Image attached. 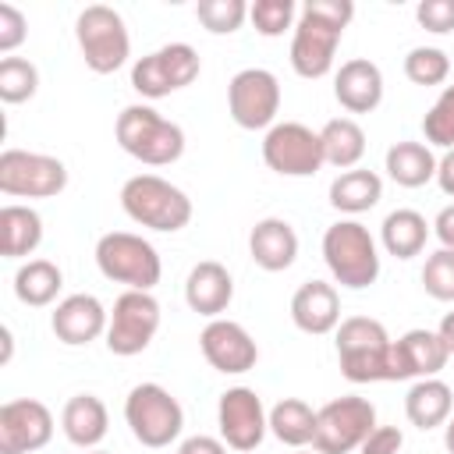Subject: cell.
<instances>
[{"label":"cell","mask_w":454,"mask_h":454,"mask_svg":"<svg viewBox=\"0 0 454 454\" xmlns=\"http://www.w3.org/2000/svg\"><path fill=\"white\" fill-rule=\"evenodd\" d=\"M422 131H426V142L429 145H440V149H454V85H447L436 103L429 106V114L422 117Z\"/></svg>","instance_id":"37"},{"label":"cell","mask_w":454,"mask_h":454,"mask_svg":"<svg viewBox=\"0 0 454 454\" xmlns=\"http://www.w3.org/2000/svg\"><path fill=\"white\" fill-rule=\"evenodd\" d=\"M390 333L372 316H351L337 326V362L344 380L351 383H380L387 380Z\"/></svg>","instance_id":"6"},{"label":"cell","mask_w":454,"mask_h":454,"mask_svg":"<svg viewBox=\"0 0 454 454\" xmlns=\"http://www.w3.org/2000/svg\"><path fill=\"white\" fill-rule=\"evenodd\" d=\"M401 447H404V433L397 426H376L358 450L362 454H401Z\"/></svg>","instance_id":"41"},{"label":"cell","mask_w":454,"mask_h":454,"mask_svg":"<svg viewBox=\"0 0 454 454\" xmlns=\"http://www.w3.org/2000/svg\"><path fill=\"white\" fill-rule=\"evenodd\" d=\"M114 135H117V145L128 156H135L138 163H145V167L177 163L181 153H184V131H181V124L167 121L160 110H153L145 103L124 106L117 114Z\"/></svg>","instance_id":"2"},{"label":"cell","mask_w":454,"mask_h":454,"mask_svg":"<svg viewBox=\"0 0 454 454\" xmlns=\"http://www.w3.org/2000/svg\"><path fill=\"white\" fill-rule=\"evenodd\" d=\"M355 18L351 0H305L291 35V67L301 78H323L333 67L337 43Z\"/></svg>","instance_id":"1"},{"label":"cell","mask_w":454,"mask_h":454,"mask_svg":"<svg viewBox=\"0 0 454 454\" xmlns=\"http://www.w3.org/2000/svg\"><path fill=\"white\" fill-rule=\"evenodd\" d=\"M96 266L106 280L128 284V291H153L163 277L160 252L131 231H110L96 241Z\"/></svg>","instance_id":"5"},{"label":"cell","mask_w":454,"mask_h":454,"mask_svg":"<svg viewBox=\"0 0 454 454\" xmlns=\"http://www.w3.org/2000/svg\"><path fill=\"white\" fill-rule=\"evenodd\" d=\"M333 96L348 114H372L383 103V71L369 57H351L333 74Z\"/></svg>","instance_id":"20"},{"label":"cell","mask_w":454,"mask_h":454,"mask_svg":"<svg viewBox=\"0 0 454 454\" xmlns=\"http://www.w3.org/2000/svg\"><path fill=\"white\" fill-rule=\"evenodd\" d=\"M227 110L231 121L245 131H270L280 110V82L266 67H245L227 82Z\"/></svg>","instance_id":"12"},{"label":"cell","mask_w":454,"mask_h":454,"mask_svg":"<svg viewBox=\"0 0 454 454\" xmlns=\"http://www.w3.org/2000/svg\"><path fill=\"white\" fill-rule=\"evenodd\" d=\"M39 241H43V216L32 206L7 202L0 209V255L4 259L32 255Z\"/></svg>","instance_id":"26"},{"label":"cell","mask_w":454,"mask_h":454,"mask_svg":"<svg viewBox=\"0 0 454 454\" xmlns=\"http://www.w3.org/2000/svg\"><path fill=\"white\" fill-rule=\"evenodd\" d=\"M443 447L454 454V419H447V422H443Z\"/></svg>","instance_id":"46"},{"label":"cell","mask_w":454,"mask_h":454,"mask_svg":"<svg viewBox=\"0 0 454 454\" xmlns=\"http://www.w3.org/2000/svg\"><path fill=\"white\" fill-rule=\"evenodd\" d=\"M319 142H323V160L337 170H355L358 160L365 156V131L358 121L351 117H333L319 128Z\"/></svg>","instance_id":"29"},{"label":"cell","mask_w":454,"mask_h":454,"mask_svg":"<svg viewBox=\"0 0 454 454\" xmlns=\"http://www.w3.org/2000/svg\"><path fill=\"white\" fill-rule=\"evenodd\" d=\"M450 351L443 348L436 330H408L390 340L387 380H429L447 365Z\"/></svg>","instance_id":"18"},{"label":"cell","mask_w":454,"mask_h":454,"mask_svg":"<svg viewBox=\"0 0 454 454\" xmlns=\"http://www.w3.org/2000/svg\"><path fill=\"white\" fill-rule=\"evenodd\" d=\"M248 255L259 270L280 273L298 259V234L280 216H262L248 234Z\"/></svg>","instance_id":"23"},{"label":"cell","mask_w":454,"mask_h":454,"mask_svg":"<svg viewBox=\"0 0 454 454\" xmlns=\"http://www.w3.org/2000/svg\"><path fill=\"white\" fill-rule=\"evenodd\" d=\"M270 433H273L280 443L301 450V447H309L312 436H316V411H312L301 397H284V401H277V404L270 408Z\"/></svg>","instance_id":"32"},{"label":"cell","mask_w":454,"mask_h":454,"mask_svg":"<svg viewBox=\"0 0 454 454\" xmlns=\"http://www.w3.org/2000/svg\"><path fill=\"white\" fill-rule=\"evenodd\" d=\"M387 174L401 188H422L426 181L436 177V156L426 142L401 138L387 149Z\"/></svg>","instance_id":"27"},{"label":"cell","mask_w":454,"mask_h":454,"mask_svg":"<svg viewBox=\"0 0 454 454\" xmlns=\"http://www.w3.org/2000/svg\"><path fill=\"white\" fill-rule=\"evenodd\" d=\"M298 454H316V450H298Z\"/></svg>","instance_id":"49"},{"label":"cell","mask_w":454,"mask_h":454,"mask_svg":"<svg viewBox=\"0 0 454 454\" xmlns=\"http://www.w3.org/2000/svg\"><path fill=\"white\" fill-rule=\"evenodd\" d=\"M60 287H64V273L50 259H28L14 273V294L21 305H32V309L50 305L60 294Z\"/></svg>","instance_id":"31"},{"label":"cell","mask_w":454,"mask_h":454,"mask_svg":"<svg viewBox=\"0 0 454 454\" xmlns=\"http://www.w3.org/2000/svg\"><path fill=\"white\" fill-rule=\"evenodd\" d=\"M160 330V301L149 291H124L114 301L110 323H106V348L110 355L131 358L142 355Z\"/></svg>","instance_id":"13"},{"label":"cell","mask_w":454,"mask_h":454,"mask_svg":"<svg viewBox=\"0 0 454 454\" xmlns=\"http://www.w3.org/2000/svg\"><path fill=\"white\" fill-rule=\"evenodd\" d=\"M177 454H227V443H223V440H216V436H206V433H199V436H188V440H181Z\"/></svg>","instance_id":"42"},{"label":"cell","mask_w":454,"mask_h":454,"mask_svg":"<svg viewBox=\"0 0 454 454\" xmlns=\"http://www.w3.org/2000/svg\"><path fill=\"white\" fill-rule=\"evenodd\" d=\"M323 259L340 287L362 291L372 287L380 277V252L376 238L358 220H337L323 234Z\"/></svg>","instance_id":"4"},{"label":"cell","mask_w":454,"mask_h":454,"mask_svg":"<svg viewBox=\"0 0 454 454\" xmlns=\"http://www.w3.org/2000/svg\"><path fill=\"white\" fill-rule=\"evenodd\" d=\"M234 298V280L227 273L223 262L216 259H202L188 270V280H184V301L192 312L199 316H209V319H220V312H227Z\"/></svg>","instance_id":"22"},{"label":"cell","mask_w":454,"mask_h":454,"mask_svg":"<svg viewBox=\"0 0 454 454\" xmlns=\"http://www.w3.org/2000/svg\"><path fill=\"white\" fill-rule=\"evenodd\" d=\"M429 238V223L419 209H394L387 213L383 227H380V241L394 259H411L426 248Z\"/></svg>","instance_id":"30"},{"label":"cell","mask_w":454,"mask_h":454,"mask_svg":"<svg viewBox=\"0 0 454 454\" xmlns=\"http://www.w3.org/2000/svg\"><path fill=\"white\" fill-rule=\"evenodd\" d=\"M53 436V415L35 397H14L0 404V454L43 450Z\"/></svg>","instance_id":"16"},{"label":"cell","mask_w":454,"mask_h":454,"mask_svg":"<svg viewBox=\"0 0 454 454\" xmlns=\"http://www.w3.org/2000/svg\"><path fill=\"white\" fill-rule=\"evenodd\" d=\"M415 18L426 32L447 35V32H454V0H422L415 7Z\"/></svg>","instance_id":"39"},{"label":"cell","mask_w":454,"mask_h":454,"mask_svg":"<svg viewBox=\"0 0 454 454\" xmlns=\"http://www.w3.org/2000/svg\"><path fill=\"white\" fill-rule=\"evenodd\" d=\"M216 426L220 440L231 450H255L270 429V411L262 408V397L252 387H231L220 394Z\"/></svg>","instance_id":"15"},{"label":"cell","mask_w":454,"mask_h":454,"mask_svg":"<svg viewBox=\"0 0 454 454\" xmlns=\"http://www.w3.org/2000/svg\"><path fill=\"white\" fill-rule=\"evenodd\" d=\"M433 231H436V238H440V245H443V248H454V202H450V206H443V209L436 213Z\"/></svg>","instance_id":"43"},{"label":"cell","mask_w":454,"mask_h":454,"mask_svg":"<svg viewBox=\"0 0 454 454\" xmlns=\"http://www.w3.org/2000/svg\"><path fill=\"white\" fill-rule=\"evenodd\" d=\"M82 60L92 74H114L131 57V35L124 18L106 4H89L74 21Z\"/></svg>","instance_id":"7"},{"label":"cell","mask_w":454,"mask_h":454,"mask_svg":"<svg viewBox=\"0 0 454 454\" xmlns=\"http://www.w3.org/2000/svg\"><path fill=\"white\" fill-rule=\"evenodd\" d=\"M67 188V167L57 156L4 149L0 153V192L11 199H53Z\"/></svg>","instance_id":"10"},{"label":"cell","mask_w":454,"mask_h":454,"mask_svg":"<svg viewBox=\"0 0 454 454\" xmlns=\"http://www.w3.org/2000/svg\"><path fill=\"white\" fill-rule=\"evenodd\" d=\"M422 287L436 301H454V248H436L422 266Z\"/></svg>","instance_id":"38"},{"label":"cell","mask_w":454,"mask_h":454,"mask_svg":"<svg viewBox=\"0 0 454 454\" xmlns=\"http://www.w3.org/2000/svg\"><path fill=\"white\" fill-rule=\"evenodd\" d=\"M195 18L202 21L206 32H213V35H231V32H238V28L245 25L248 4H245V0H199Z\"/></svg>","instance_id":"35"},{"label":"cell","mask_w":454,"mask_h":454,"mask_svg":"<svg viewBox=\"0 0 454 454\" xmlns=\"http://www.w3.org/2000/svg\"><path fill=\"white\" fill-rule=\"evenodd\" d=\"M294 14H298L294 0H255V4H248V18H252L255 32L266 35V39H277L287 28H294L298 25Z\"/></svg>","instance_id":"36"},{"label":"cell","mask_w":454,"mask_h":454,"mask_svg":"<svg viewBox=\"0 0 454 454\" xmlns=\"http://www.w3.org/2000/svg\"><path fill=\"white\" fill-rule=\"evenodd\" d=\"M28 35V21L14 4H0V53H11L25 43Z\"/></svg>","instance_id":"40"},{"label":"cell","mask_w":454,"mask_h":454,"mask_svg":"<svg viewBox=\"0 0 454 454\" xmlns=\"http://www.w3.org/2000/svg\"><path fill=\"white\" fill-rule=\"evenodd\" d=\"M291 319L301 333L323 337L340 326V294L326 280H305L291 298Z\"/></svg>","instance_id":"21"},{"label":"cell","mask_w":454,"mask_h":454,"mask_svg":"<svg viewBox=\"0 0 454 454\" xmlns=\"http://www.w3.org/2000/svg\"><path fill=\"white\" fill-rule=\"evenodd\" d=\"M11 348H14V340H11V330L4 326V355H0V362H11Z\"/></svg>","instance_id":"47"},{"label":"cell","mask_w":454,"mask_h":454,"mask_svg":"<svg viewBox=\"0 0 454 454\" xmlns=\"http://www.w3.org/2000/svg\"><path fill=\"white\" fill-rule=\"evenodd\" d=\"M436 184L443 195H454V149H447L443 160H436Z\"/></svg>","instance_id":"44"},{"label":"cell","mask_w":454,"mask_h":454,"mask_svg":"<svg viewBox=\"0 0 454 454\" xmlns=\"http://www.w3.org/2000/svg\"><path fill=\"white\" fill-rule=\"evenodd\" d=\"M60 429L64 436L82 447V450H96L110 429V415H106V404L96 397V394H74L64 411H60Z\"/></svg>","instance_id":"24"},{"label":"cell","mask_w":454,"mask_h":454,"mask_svg":"<svg viewBox=\"0 0 454 454\" xmlns=\"http://www.w3.org/2000/svg\"><path fill=\"white\" fill-rule=\"evenodd\" d=\"M106 323H110V312L103 309V301L96 294H67L64 301H57V309L50 316L57 340L67 348L92 344L96 337L106 333Z\"/></svg>","instance_id":"19"},{"label":"cell","mask_w":454,"mask_h":454,"mask_svg":"<svg viewBox=\"0 0 454 454\" xmlns=\"http://www.w3.org/2000/svg\"><path fill=\"white\" fill-rule=\"evenodd\" d=\"M454 408V394L443 380L429 376V380H415L404 394V415L415 429H436L450 419Z\"/></svg>","instance_id":"25"},{"label":"cell","mask_w":454,"mask_h":454,"mask_svg":"<svg viewBox=\"0 0 454 454\" xmlns=\"http://www.w3.org/2000/svg\"><path fill=\"white\" fill-rule=\"evenodd\" d=\"M82 454H110V450H99V447H96V450H82Z\"/></svg>","instance_id":"48"},{"label":"cell","mask_w":454,"mask_h":454,"mask_svg":"<svg viewBox=\"0 0 454 454\" xmlns=\"http://www.w3.org/2000/svg\"><path fill=\"white\" fill-rule=\"evenodd\" d=\"M124 422L142 447H170L184 429V408L160 383H138L124 397Z\"/></svg>","instance_id":"8"},{"label":"cell","mask_w":454,"mask_h":454,"mask_svg":"<svg viewBox=\"0 0 454 454\" xmlns=\"http://www.w3.org/2000/svg\"><path fill=\"white\" fill-rule=\"evenodd\" d=\"M121 209L135 223H142L149 231H163V234H174V231L188 227V220H192V199L160 174L128 177L121 188Z\"/></svg>","instance_id":"3"},{"label":"cell","mask_w":454,"mask_h":454,"mask_svg":"<svg viewBox=\"0 0 454 454\" xmlns=\"http://www.w3.org/2000/svg\"><path fill=\"white\" fill-rule=\"evenodd\" d=\"M372 429H376V408L369 397H358V394L333 397L316 411L312 450L316 454H351L365 443V436Z\"/></svg>","instance_id":"9"},{"label":"cell","mask_w":454,"mask_h":454,"mask_svg":"<svg viewBox=\"0 0 454 454\" xmlns=\"http://www.w3.org/2000/svg\"><path fill=\"white\" fill-rule=\"evenodd\" d=\"M199 53L188 43H167L145 57L135 60L131 67V89L145 99H163L199 78Z\"/></svg>","instance_id":"11"},{"label":"cell","mask_w":454,"mask_h":454,"mask_svg":"<svg viewBox=\"0 0 454 454\" xmlns=\"http://www.w3.org/2000/svg\"><path fill=\"white\" fill-rule=\"evenodd\" d=\"M262 160L280 177H312L326 163L319 131H312V128H305L298 121H280V124H273L266 131Z\"/></svg>","instance_id":"14"},{"label":"cell","mask_w":454,"mask_h":454,"mask_svg":"<svg viewBox=\"0 0 454 454\" xmlns=\"http://www.w3.org/2000/svg\"><path fill=\"white\" fill-rule=\"evenodd\" d=\"M199 348L206 362L223 376H241L259 362V348L252 333L234 319H209L206 330L199 333Z\"/></svg>","instance_id":"17"},{"label":"cell","mask_w":454,"mask_h":454,"mask_svg":"<svg viewBox=\"0 0 454 454\" xmlns=\"http://www.w3.org/2000/svg\"><path fill=\"white\" fill-rule=\"evenodd\" d=\"M404 74L415 85H443L450 74V57L440 46H415L404 57Z\"/></svg>","instance_id":"34"},{"label":"cell","mask_w":454,"mask_h":454,"mask_svg":"<svg viewBox=\"0 0 454 454\" xmlns=\"http://www.w3.org/2000/svg\"><path fill=\"white\" fill-rule=\"evenodd\" d=\"M39 89V71L25 57H4L0 60V99L4 103H25Z\"/></svg>","instance_id":"33"},{"label":"cell","mask_w":454,"mask_h":454,"mask_svg":"<svg viewBox=\"0 0 454 454\" xmlns=\"http://www.w3.org/2000/svg\"><path fill=\"white\" fill-rule=\"evenodd\" d=\"M383 199V177L376 170H340L333 181H330V206L340 209V213H365L372 209L376 202Z\"/></svg>","instance_id":"28"},{"label":"cell","mask_w":454,"mask_h":454,"mask_svg":"<svg viewBox=\"0 0 454 454\" xmlns=\"http://www.w3.org/2000/svg\"><path fill=\"white\" fill-rule=\"evenodd\" d=\"M436 333H440V340H443V348L454 355V312H447L443 319H440V326H436Z\"/></svg>","instance_id":"45"}]
</instances>
